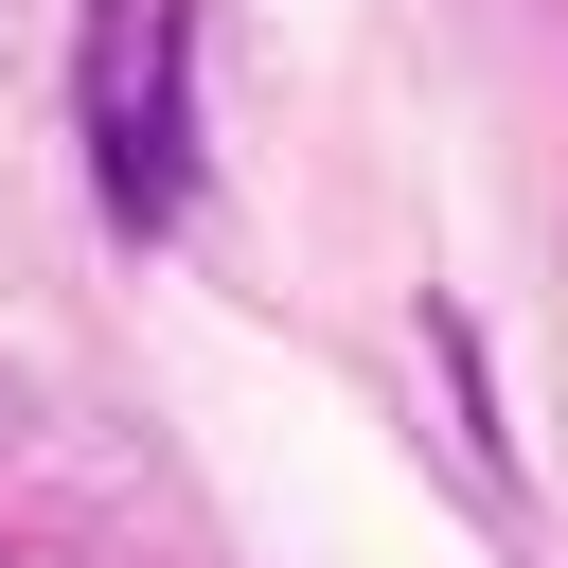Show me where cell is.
<instances>
[{
	"instance_id": "1",
	"label": "cell",
	"mask_w": 568,
	"mask_h": 568,
	"mask_svg": "<svg viewBox=\"0 0 568 568\" xmlns=\"http://www.w3.org/2000/svg\"><path fill=\"white\" fill-rule=\"evenodd\" d=\"M89 142H106V195L160 231V213H178V0H142V18H124L106 89H89Z\"/></svg>"
}]
</instances>
